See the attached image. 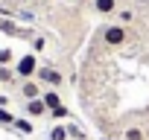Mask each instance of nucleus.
Listing matches in <instances>:
<instances>
[{
	"instance_id": "1",
	"label": "nucleus",
	"mask_w": 149,
	"mask_h": 140,
	"mask_svg": "<svg viewBox=\"0 0 149 140\" xmlns=\"http://www.w3.org/2000/svg\"><path fill=\"white\" fill-rule=\"evenodd\" d=\"M126 41H129V29L120 26V24H114V21H108V24H102L94 32V38H91V55H97V53H117Z\"/></svg>"
},
{
	"instance_id": "2",
	"label": "nucleus",
	"mask_w": 149,
	"mask_h": 140,
	"mask_svg": "<svg viewBox=\"0 0 149 140\" xmlns=\"http://www.w3.org/2000/svg\"><path fill=\"white\" fill-rule=\"evenodd\" d=\"M15 76H18V82H26V79H35L38 76V70H41V61H38V55L35 53H24L15 64Z\"/></svg>"
},
{
	"instance_id": "3",
	"label": "nucleus",
	"mask_w": 149,
	"mask_h": 140,
	"mask_svg": "<svg viewBox=\"0 0 149 140\" xmlns=\"http://www.w3.org/2000/svg\"><path fill=\"white\" fill-rule=\"evenodd\" d=\"M35 79H38L44 88H53V91L64 88V73L58 70V64H53V61H44V64H41V70H38Z\"/></svg>"
},
{
	"instance_id": "4",
	"label": "nucleus",
	"mask_w": 149,
	"mask_h": 140,
	"mask_svg": "<svg viewBox=\"0 0 149 140\" xmlns=\"http://www.w3.org/2000/svg\"><path fill=\"white\" fill-rule=\"evenodd\" d=\"M120 6H123L120 0H88V3H85V9L91 15H97V18H111Z\"/></svg>"
},
{
	"instance_id": "5",
	"label": "nucleus",
	"mask_w": 149,
	"mask_h": 140,
	"mask_svg": "<svg viewBox=\"0 0 149 140\" xmlns=\"http://www.w3.org/2000/svg\"><path fill=\"white\" fill-rule=\"evenodd\" d=\"M117 140H149V128L143 123H129L117 131Z\"/></svg>"
},
{
	"instance_id": "6",
	"label": "nucleus",
	"mask_w": 149,
	"mask_h": 140,
	"mask_svg": "<svg viewBox=\"0 0 149 140\" xmlns=\"http://www.w3.org/2000/svg\"><path fill=\"white\" fill-rule=\"evenodd\" d=\"M44 94V85L38 79H26V82H18V96L26 102V99H38Z\"/></svg>"
},
{
	"instance_id": "7",
	"label": "nucleus",
	"mask_w": 149,
	"mask_h": 140,
	"mask_svg": "<svg viewBox=\"0 0 149 140\" xmlns=\"http://www.w3.org/2000/svg\"><path fill=\"white\" fill-rule=\"evenodd\" d=\"M111 21L129 29V26H132V24L137 21V9H134V6H120V9H117V12L111 15Z\"/></svg>"
},
{
	"instance_id": "8",
	"label": "nucleus",
	"mask_w": 149,
	"mask_h": 140,
	"mask_svg": "<svg viewBox=\"0 0 149 140\" xmlns=\"http://www.w3.org/2000/svg\"><path fill=\"white\" fill-rule=\"evenodd\" d=\"M24 111H26V117L29 120H41V117H47L50 114V108L44 105V99L38 96V99H26L24 102Z\"/></svg>"
},
{
	"instance_id": "9",
	"label": "nucleus",
	"mask_w": 149,
	"mask_h": 140,
	"mask_svg": "<svg viewBox=\"0 0 149 140\" xmlns=\"http://www.w3.org/2000/svg\"><path fill=\"white\" fill-rule=\"evenodd\" d=\"M41 99H44V105H47L50 111H53V108H58V105H64V102H61V96H58V91H53V88H44Z\"/></svg>"
},
{
	"instance_id": "10",
	"label": "nucleus",
	"mask_w": 149,
	"mask_h": 140,
	"mask_svg": "<svg viewBox=\"0 0 149 140\" xmlns=\"http://www.w3.org/2000/svg\"><path fill=\"white\" fill-rule=\"evenodd\" d=\"M18 76H15V67L12 64H0V85H15Z\"/></svg>"
},
{
	"instance_id": "11",
	"label": "nucleus",
	"mask_w": 149,
	"mask_h": 140,
	"mask_svg": "<svg viewBox=\"0 0 149 140\" xmlns=\"http://www.w3.org/2000/svg\"><path fill=\"white\" fill-rule=\"evenodd\" d=\"M15 21H26V24H32V21H35V9H26V6L15 9Z\"/></svg>"
},
{
	"instance_id": "12",
	"label": "nucleus",
	"mask_w": 149,
	"mask_h": 140,
	"mask_svg": "<svg viewBox=\"0 0 149 140\" xmlns=\"http://www.w3.org/2000/svg\"><path fill=\"white\" fill-rule=\"evenodd\" d=\"M15 128H18L21 134H32V120H29V117H18V120H15Z\"/></svg>"
},
{
	"instance_id": "13",
	"label": "nucleus",
	"mask_w": 149,
	"mask_h": 140,
	"mask_svg": "<svg viewBox=\"0 0 149 140\" xmlns=\"http://www.w3.org/2000/svg\"><path fill=\"white\" fill-rule=\"evenodd\" d=\"M67 137H70V131H67L64 125H53V128H50V137H47V140H67Z\"/></svg>"
},
{
	"instance_id": "14",
	"label": "nucleus",
	"mask_w": 149,
	"mask_h": 140,
	"mask_svg": "<svg viewBox=\"0 0 149 140\" xmlns=\"http://www.w3.org/2000/svg\"><path fill=\"white\" fill-rule=\"evenodd\" d=\"M0 29H3V32H9V35H18L15 18H0Z\"/></svg>"
},
{
	"instance_id": "15",
	"label": "nucleus",
	"mask_w": 149,
	"mask_h": 140,
	"mask_svg": "<svg viewBox=\"0 0 149 140\" xmlns=\"http://www.w3.org/2000/svg\"><path fill=\"white\" fill-rule=\"evenodd\" d=\"M15 120H18V117H15L12 111H6V108H0V123H3V125H15Z\"/></svg>"
},
{
	"instance_id": "16",
	"label": "nucleus",
	"mask_w": 149,
	"mask_h": 140,
	"mask_svg": "<svg viewBox=\"0 0 149 140\" xmlns=\"http://www.w3.org/2000/svg\"><path fill=\"white\" fill-rule=\"evenodd\" d=\"M44 47H47V41H44L41 35H35V38H32V50H29V53H35V55H38V53H41Z\"/></svg>"
},
{
	"instance_id": "17",
	"label": "nucleus",
	"mask_w": 149,
	"mask_h": 140,
	"mask_svg": "<svg viewBox=\"0 0 149 140\" xmlns=\"http://www.w3.org/2000/svg\"><path fill=\"white\" fill-rule=\"evenodd\" d=\"M67 114H70V111H67V105H58V108H53V111H50V117H53V120H64Z\"/></svg>"
},
{
	"instance_id": "18",
	"label": "nucleus",
	"mask_w": 149,
	"mask_h": 140,
	"mask_svg": "<svg viewBox=\"0 0 149 140\" xmlns=\"http://www.w3.org/2000/svg\"><path fill=\"white\" fill-rule=\"evenodd\" d=\"M12 61H18L12 55V50H0V64H12Z\"/></svg>"
},
{
	"instance_id": "19",
	"label": "nucleus",
	"mask_w": 149,
	"mask_h": 140,
	"mask_svg": "<svg viewBox=\"0 0 149 140\" xmlns=\"http://www.w3.org/2000/svg\"><path fill=\"white\" fill-rule=\"evenodd\" d=\"M6 102H9V99H6V94H0V108H6Z\"/></svg>"
},
{
	"instance_id": "20",
	"label": "nucleus",
	"mask_w": 149,
	"mask_h": 140,
	"mask_svg": "<svg viewBox=\"0 0 149 140\" xmlns=\"http://www.w3.org/2000/svg\"><path fill=\"white\" fill-rule=\"evenodd\" d=\"M73 3H88V0H73Z\"/></svg>"
}]
</instances>
